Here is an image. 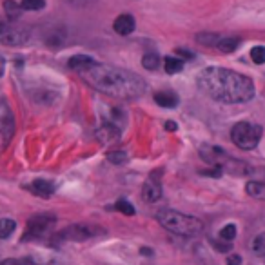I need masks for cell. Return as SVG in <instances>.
<instances>
[{
	"instance_id": "cell-1",
	"label": "cell",
	"mask_w": 265,
	"mask_h": 265,
	"mask_svg": "<svg viewBox=\"0 0 265 265\" xmlns=\"http://www.w3.org/2000/svg\"><path fill=\"white\" fill-rule=\"evenodd\" d=\"M80 77L97 91L113 98H124V100L138 98L147 89L144 79L138 77L136 73H131L122 67L107 66V64H98L95 60L84 71H80Z\"/></svg>"
},
{
	"instance_id": "cell-2",
	"label": "cell",
	"mask_w": 265,
	"mask_h": 265,
	"mask_svg": "<svg viewBox=\"0 0 265 265\" xmlns=\"http://www.w3.org/2000/svg\"><path fill=\"white\" fill-rule=\"evenodd\" d=\"M200 89L223 104L249 102L254 97V82L227 67H207L198 77Z\"/></svg>"
},
{
	"instance_id": "cell-3",
	"label": "cell",
	"mask_w": 265,
	"mask_h": 265,
	"mask_svg": "<svg viewBox=\"0 0 265 265\" xmlns=\"http://www.w3.org/2000/svg\"><path fill=\"white\" fill-rule=\"evenodd\" d=\"M158 222L162 223V227L180 236H198L204 231V223L200 222L196 216H189L184 212L163 209L157 214Z\"/></svg>"
},
{
	"instance_id": "cell-4",
	"label": "cell",
	"mask_w": 265,
	"mask_h": 265,
	"mask_svg": "<svg viewBox=\"0 0 265 265\" xmlns=\"http://www.w3.org/2000/svg\"><path fill=\"white\" fill-rule=\"evenodd\" d=\"M262 138V127L251 122H238L231 129V140L235 142L236 147L243 151H251L258 145Z\"/></svg>"
},
{
	"instance_id": "cell-5",
	"label": "cell",
	"mask_w": 265,
	"mask_h": 265,
	"mask_svg": "<svg viewBox=\"0 0 265 265\" xmlns=\"http://www.w3.org/2000/svg\"><path fill=\"white\" fill-rule=\"evenodd\" d=\"M31 38L29 31L24 26H18L11 20L0 18V42L7 46H24Z\"/></svg>"
},
{
	"instance_id": "cell-6",
	"label": "cell",
	"mask_w": 265,
	"mask_h": 265,
	"mask_svg": "<svg viewBox=\"0 0 265 265\" xmlns=\"http://www.w3.org/2000/svg\"><path fill=\"white\" fill-rule=\"evenodd\" d=\"M54 222L56 218L53 214H36L27 222V227H26L24 238L22 240H40L46 235L51 233V229L54 227Z\"/></svg>"
},
{
	"instance_id": "cell-7",
	"label": "cell",
	"mask_w": 265,
	"mask_h": 265,
	"mask_svg": "<svg viewBox=\"0 0 265 265\" xmlns=\"http://www.w3.org/2000/svg\"><path fill=\"white\" fill-rule=\"evenodd\" d=\"M15 132V118L6 100L0 98V151L6 149Z\"/></svg>"
},
{
	"instance_id": "cell-8",
	"label": "cell",
	"mask_w": 265,
	"mask_h": 265,
	"mask_svg": "<svg viewBox=\"0 0 265 265\" xmlns=\"http://www.w3.org/2000/svg\"><path fill=\"white\" fill-rule=\"evenodd\" d=\"M104 231L100 227H95V225H82V223H77V225H69L66 229L62 231L58 235V240H71V241H84L89 240L93 236L102 235Z\"/></svg>"
},
{
	"instance_id": "cell-9",
	"label": "cell",
	"mask_w": 265,
	"mask_h": 265,
	"mask_svg": "<svg viewBox=\"0 0 265 265\" xmlns=\"http://www.w3.org/2000/svg\"><path fill=\"white\" fill-rule=\"evenodd\" d=\"M200 157L204 158L205 162L214 165V167H222L225 160L229 158V155L222 147H216V145H202L200 147Z\"/></svg>"
},
{
	"instance_id": "cell-10",
	"label": "cell",
	"mask_w": 265,
	"mask_h": 265,
	"mask_svg": "<svg viewBox=\"0 0 265 265\" xmlns=\"http://www.w3.org/2000/svg\"><path fill=\"white\" fill-rule=\"evenodd\" d=\"M142 198L145 202H158V200L162 198V186H160V182H158L157 176H153L149 180L145 182L144 187H142Z\"/></svg>"
},
{
	"instance_id": "cell-11",
	"label": "cell",
	"mask_w": 265,
	"mask_h": 265,
	"mask_svg": "<svg viewBox=\"0 0 265 265\" xmlns=\"http://www.w3.org/2000/svg\"><path fill=\"white\" fill-rule=\"evenodd\" d=\"M134 27H136L134 17H132V15H129V13H124V15H120V17L115 20V24H113V29H115L116 33H118V35H122V36L131 35L132 31H134Z\"/></svg>"
},
{
	"instance_id": "cell-12",
	"label": "cell",
	"mask_w": 265,
	"mask_h": 265,
	"mask_svg": "<svg viewBox=\"0 0 265 265\" xmlns=\"http://www.w3.org/2000/svg\"><path fill=\"white\" fill-rule=\"evenodd\" d=\"M97 136L102 144H115L116 140H120V127L115 124H104L97 131Z\"/></svg>"
},
{
	"instance_id": "cell-13",
	"label": "cell",
	"mask_w": 265,
	"mask_h": 265,
	"mask_svg": "<svg viewBox=\"0 0 265 265\" xmlns=\"http://www.w3.org/2000/svg\"><path fill=\"white\" fill-rule=\"evenodd\" d=\"M29 191L33 194H36V196H40V198H49V196H53L54 193V186H53V182L38 178V180L31 182Z\"/></svg>"
},
{
	"instance_id": "cell-14",
	"label": "cell",
	"mask_w": 265,
	"mask_h": 265,
	"mask_svg": "<svg viewBox=\"0 0 265 265\" xmlns=\"http://www.w3.org/2000/svg\"><path fill=\"white\" fill-rule=\"evenodd\" d=\"M153 98H155V102L158 104V106H162V107H167V109H173L178 106V95H176L175 91H157L155 95H153Z\"/></svg>"
},
{
	"instance_id": "cell-15",
	"label": "cell",
	"mask_w": 265,
	"mask_h": 265,
	"mask_svg": "<svg viewBox=\"0 0 265 265\" xmlns=\"http://www.w3.org/2000/svg\"><path fill=\"white\" fill-rule=\"evenodd\" d=\"M222 169L223 171H227V173H231V175H236V176H243L251 171V167H249L245 162H241V160H233L231 157L225 160Z\"/></svg>"
},
{
	"instance_id": "cell-16",
	"label": "cell",
	"mask_w": 265,
	"mask_h": 265,
	"mask_svg": "<svg viewBox=\"0 0 265 265\" xmlns=\"http://www.w3.org/2000/svg\"><path fill=\"white\" fill-rule=\"evenodd\" d=\"M240 46V38L238 36H222L216 44V49L220 53H233L235 49Z\"/></svg>"
},
{
	"instance_id": "cell-17",
	"label": "cell",
	"mask_w": 265,
	"mask_h": 265,
	"mask_svg": "<svg viewBox=\"0 0 265 265\" xmlns=\"http://www.w3.org/2000/svg\"><path fill=\"white\" fill-rule=\"evenodd\" d=\"M163 69L167 75H176L184 69V60L178 58V56H165L163 58Z\"/></svg>"
},
{
	"instance_id": "cell-18",
	"label": "cell",
	"mask_w": 265,
	"mask_h": 265,
	"mask_svg": "<svg viewBox=\"0 0 265 265\" xmlns=\"http://www.w3.org/2000/svg\"><path fill=\"white\" fill-rule=\"evenodd\" d=\"M245 191H247L249 196H253L256 200H264L265 202V184L264 182H249L245 186Z\"/></svg>"
},
{
	"instance_id": "cell-19",
	"label": "cell",
	"mask_w": 265,
	"mask_h": 265,
	"mask_svg": "<svg viewBox=\"0 0 265 265\" xmlns=\"http://www.w3.org/2000/svg\"><path fill=\"white\" fill-rule=\"evenodd\" d=\"M91 62H93V58H91V56H85V54H77V56L69 58V67L80 73V71H84Z\"/></svg>"
},
{
	"instance_id": "cell-20",
	"label": "cell",
	"mask_w": 265,
	"mask_h": 265,
	"mask_svg": "<svg viewBox=\"0 0 265 265\" xmlns=\"http://www.w3.org/2000/svg\"><path fill=\"white\" fill-rule=\"evenodd\" d=\"M4 9H6V15L11 18V20H17V18L22 15V11H24L22 4H17L15 0H6V2H4Z\"/></svg>"
},
{
	"instance_id": "cell-21",
	"label": "cell",
	"mask_w": 265,
	"mask_h": 265,
	"mask_svg": "<svg viewBox=\"0 0 265 265\" xmlns=\"http://www.w3.org/2000/svg\"><path fill=\"white\" fill-rule=\"evenodd\" d=\"M142 66L147 69V71H155L160 67V56L157 53H145L144 58H142Z\"/></svg>"
},
{
	"instance_id": "cell-22",
	"label": "cell",
	"mask_w": 265,
	"mask_h": 265,
	"mask_svg": "<svg viewBox=\"0 0 265 265\" xmlns=\"http://www.w3.org/2000/svg\"><path fill=\"white\" fill-rule=\"evenodd\" d=\"M220 38H222V36L216 35V33H207V31H204V33H198V35H196V42L205 44V46H214V48H216Z\"/></svg>"
},
{
	"instance_id": "cell-23",
	"label": "cell",
	"mask_w": 265,
	"mask_h": 265,
	"mask_svg": "<svg viewBox=\"0 0 265 265\" xmlns=\"http://www.w3.org/2000/svg\"><path fill=\"white\" fill-rule=\"evenodd\" d=\"M15 227H17L15 220H11V218H2V220H0V238H7V236L15 231Z\"/></svg>"
},
{
	"instance_id": "cell-24",
	"label": "cell",
	"mask_w": 265,
	"mask_h": 265,
	"mask_svg": "<svg viewBox=\"0 0 265 265\" xmlns=\"http://www.w3.org/2000/svg\"><path fill=\"white\" fill-rule=\"evenodd\" d=\"M253 253L258 258H264L265 256V233H260L253 240Z\"/></svg>"
},
{
	"instance_id": "cell-25",
	"label": "cell",
	"mask_w": 265,
	"mask_h": 265,
	"mask_svg": "<svg viewBox=\"0 0 265 265\" xmlns=\"http://www.w3.org/2000/svg\"><path fill=\"white\" fill-rule=\"evenodd\" d=\"M220 240L222 241H227V243H231V241L236 238V225L235 223H227L225 227H222V231H220Z\"/></svg>"
},
{
	"instance_id": "cell-26",
	"label": "cell",
	"mask_w": 265,
	"mask_h": 265,
	"mask_svg": "<svg viewBox=\"0 0 265 265\" xmlns=\"http://www.w3.org/2000/svg\"><path fill=\"white\" fill-rule=\"evenodd\" d=\"M20 4L27 11H40V9L46 7V0H22Z\"/></svg>"
},
{
	"instance_id": "cell-27",
	"label": "cell",
	"mask_w": 265,
	"mask_h": 265,
	"mask_svg": "<svg viewBox=\"0 0 265 265\" xmlns=\"http://www.w3.org/2000/svg\"><path fill=\"white\" fill-rule=\"evenodd\" d=\"M107 160L111 163H126L127 162V155L124 151H109L107 153Z\"/></svg>"
},
{
	"instance_id": "cell-28",
	"label": "cell",
	"mask_w": 265,
	"mask_h": 265,
	"mask_svg": "<svg viewBox=\"0 0 265 265\" xmlns=\"http://www.w3.org/2000/svg\"><path fill=\"white\" fill-rule=\"evenodd\" d=\"M251 58L254 64H265V48L264 46H256L251 49Z\"/></svg>"
},
{
	"instance_id": "cell-29",
	"label": "cell",
	"mask_w": 265,
	"mask_h": 265,
	"mask_svg": "<svg viewBox=\"0 0 265 265\" xmlns=\"http://www.w3.org/2000/svg\"><path fill=\"white\" fill-rule=\"evenodd\" d=\"M115 207H116V211L124 212V214H127V216H131V214H134V212H136V211H134V207H132L127 200H118Z\"/></svg>"
},
{
	"instance_id": "cell-30",
	"label": "cell",
	"mask_w": 265,
	"mask_h": 265,
	"mask_svg": "<svg viewBox=\"0 0 265 265\" xmlns=\"http://www.w3.org/2000/svg\"><path fill=\"white\" fill-rule=\"evenodd\" d=\"M176 56H178V58H182V60H191V58H194L196 54H194L191 49L178 48V49H176Z\"/></svg>"
},
{
	"instance_id": "cell-31",
	"label": "cell",
	"mask_w": 265,
	"mask_h": 265,
	"mask_svg": "<svg viewBox=\"0 0 265 265\" xmlns=\"http://www.w3.org/2000/svg\"><path fill=\"white\" fill-rule=\"evenodd\" d=\"M2 265H33V264H29V260H20V258H7V260H4L2 262Z\"/></svg>"
},
{
	"instance_id": "cell-32",
	"label": "cell",
	"mask_w": 265,
	"mask_h": 265,
	"mask_svg": "<svg viewBox=\"0 0 265 265\" xmlns=\"http://www.w3.org/2000/svg\"><path fill=\"white\" fill-rule=\"evenodd\" d=\"M227 265H241V256L240 254H231L227 258Z\"/></svg>"
},
{
	"instance_id": "cell-33",
	"label": "cell",
	"mask_w": 265,
	"mask_h": 265,
	"mask_svg": "<svg viewBox=\"0 0 265 265\" xmlns=\"http://www.w3.org/2000/svg\"><path fill=\"white\" fill-rule=\"evenodd\" d=\"M165 129H167V131H176V129H178V124H175V122H165Z\"/></svg>"
},
{
	"instance_id": "cell-34",
	"label": "cell",
	"mask_w": 265,
	"mask_h": 265,
	"mask_svg": "<svg viewBox=\"0 0 265 265\" xmlns=\"http://www.w3.org/2000/svg\"><path fill=\"white\" fill-rule=\"evenodd\" d=\"M4 69H6V62H4V58L0 56V77L4 75Z\"/></svg>"
},
{
	"instance_id": "cell-35",
	"label": "cell",
	"mask_w": 265,
	"mask_h": 265,
	"mask_svg": "<svg viewBox=\"0 0 265 265\" xmlns=\"http://www.w3.org/2000/svg\"><path fill=\"white\" fill-rule=\"evenodd\" d=\"M0 265H2V262H0Z\"/></svg>"
}]
</instances>
